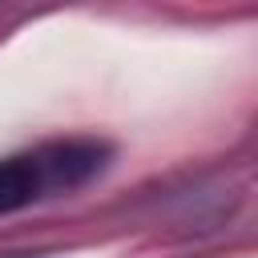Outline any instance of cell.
<instances>
[{
    "label": "cell",
    "instance_id": "6da1fadb",
    "mask_svg": "<svg viewBox=\"0 0 258 258\" xmlns=\"http://www.w3.org/2000/svg\"><path fill=\"white\" fill-rule=\"evenodd\" d=\"M101 169H105V145L93 141H64L24 157H8L0 161V214L24 210L52 194H69Z\"/></svg>",
    "mask_w": 258,
    "mask_h": 258
}]
</instances>
